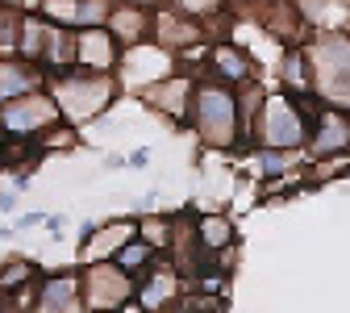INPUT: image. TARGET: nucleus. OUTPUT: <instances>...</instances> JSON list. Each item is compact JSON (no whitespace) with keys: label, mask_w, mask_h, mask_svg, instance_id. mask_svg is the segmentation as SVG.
<instances>
[{"label":"nucleus","mask_w":350,"mask_h":313,"mask_svg":"<svg viewBox=\"0 0 350 313\" xmlns=\"http://www.w3.org/2000/svg\"><path fill=\"white\" fill-rule=\"evenodd\" d=\"M33 280V267L29 263H5V267H0V288H13V284H29Z\"/></svg>","instance_id":"obj_16"},{"label":"nucleus","mask_w":350,"mask_h":313,"mask_svg":"<svg viewBox=\"0 0 350 313\" xmlns=\"http://www.w3.org/2000/svg\"><path fill=\"white\" fill-rule=\"evenodd\" d=\"M217 0H184V9H196V13H204V9H213Z\"/></svg>","instance_id":"obj_18"},{"label":"nucleus","mask_w":350,"mask_h":313,"mask_svg":"<svg viewBox=\"0 0 350 313\" xmlns=\"http://www.w3.org/2000/svg\"><path fill=\"white\" fill-rule=\"evenodd\" d=\"M192 117H196V129L208 147H234L238 138V97L226 92L221 84H204L196 92V105H192Z\"/></svg>","instance_id":"obj_2"},{"label":"nucleus","mask_w":350,"mask_h":313,"mask_svg":"<svg viewBox=\"0 0 350 313\" xmlns=\"http://www.w3.org/2000/svg\"><path fill=\"white\" fill-rule=\"evenodd\" d=\"M83 305V280L75 272H63V276H51V280H42L38 288V309H46V313H71Z\"/></svg>","instance_id":"obj_9"},{"label":"nucleus","mask_w":350,"mask_h":313,"mask_svg":"<svg viewBox=\"0 0 350 313\" xmlns=\"http://www.w3.org/2000/svg\"><path fill=\"white\" fill-rule=\"evenodd\" d=\"M200 242H204V251H221V247L230 242L226 217H204V221H200Z\"/></svg>","instance_id":"obj_14"},{"label":"nucleus","mask_w":350,"mask_h":313,"mask_svg":"<svg viewBox=\"0 0 350 313\" xmlns=\"http://www.w3.org/2000/svg\"><path fill=\"white\" fill-rule=\"evenodd\" d=\"M51 97H55L59 113H63L71 125H79V121H92V117L117 97V84H113L105 71H96V67H83V71L67 67V71H55Z\"/></svg>","instance_id":"obj_1"},{"label":"nucleus","mask_w":350,"mask_h":313,"mask_svg":"<svg viewBox=\"0 0 350 313\" xmlns=\"http://www.w3.org/2000/svg\"><path fill=\"white\" fill-rule=\"evenodd\" d=\"M88 234H92V238L83 242V259L100 263L105 255H117L129 238H134V226H129V221H121V226H113V230H109V226H100V230H96V226H88Z\"/></svg>","instance_id":"obj_11"},{"label":"nucleus","mask_w":350,"mask_h":313,"mask_svg":"<svg viewBox=\"0 0 350 313\" xmlns=\"http://www.w3.org/2000/svg\"><path fill=\"white\" fill-rule=\"evenodd\" d=\"M75 63L79 67H96V71H109L117 63V38L109 25H83L75 34Z\"/></svg>","instance_id":"obj_6"},{"label":"nucleus","mask_w":350,"mask_h":313,"mask_svg":"<svg viewBox=\"0 0 350 313\" xmlns=\"http://www.w3.org/2000/svg\"><path fill=\"white\" fill-rule=\"evenodd\" d=\"M129 5H154V0H129Z\"/></svg>","instance_id":"obj_20"},{"label":"nucleus","mask_w":350,"mask_h":313,"mask_svg":"<svg viewBox=\"0 0 350 313\" xmlns=\"http://www.w3.org/2000/svg\"><path fill=\"white\" fill-rule=\"evenodd\" d=\"M113 259L125 267V272H134V267H150V263H154V242H150V238H142V242L129 238V242H125Z\"/></svg>","instance_id":"obj_12"},{"label":"nucleus","mask_w":350,"mask_h":313,"mask_svg":"<svg viewBox=\"0 0 350 313\" xmlns=\"http://www.w3.org/2000/svg\"><path fill=\"white\" fill-rule=\"evenodd\" d=\"M304 134H309V121H304L300 88L267 101V109H262V138L271 147H296V142H304Z\"/></svg>","instance_id":"obj_4"},{"label":"nucleus","mask_w":350,"mask_h":313,"mask_svg":"<svg viewBox=\"0 0 350 313\" xmlns=\"http://www.w3.org/2000/svg\"><path fill=\"white\" fill-rule=\"evenodd\" d=\"M42 13L63 29H83V25H105L109 21V0H38Z\"/></svg>","instance_id":"obj_5"},{"label":"nucleus","mask_w":350,"mask_h":313,"mask_svg":"<svg viewBox=\"0 0 350 313\" xmlns=\"http://www.w3.org/2000/svg\"><path fill=\"white\" fill-rule=\"evenodd\" d=\"M213 67H221L230 79H242V75L250 71V67H246V59H242L238 51H230V47H217V51H213Z\"/></svg>","instance_id":"obj_15"},{"label":"nucleus","mask_w":350,"mask_h":313,"mask_svg":"<svg viewBox=\"0 0 350 313\" xmlns=\"http://www.w3.org/2000/svg\"><path fill=\"white\" fill-rule=\"evenodd\" d=\"M105 25L113 29V38H125V42H138L146 34V21L138 25V9H117V13H109Z\"/></svg>","instance_id":"obj_13"},{"label":"nucleus","mask_w":350,"mask_h":313,"mask_svg":"<svg viewBox=\"0 0 350 313\" xmlns=\"http://www.w3.org/2000/svg\"><path fill=\"white\" fill-rule=\"evenodd\" d=\"M13 205H17V197H13V192H0V209H13Z\"/></svg>","instance_id":"obj_19"},{"label":"nucleus","mask_w":350,"mask_h":313,"mask_svg":"<svg viewBox=\"0 0 350 313\" xmlns=\"http://www.w3.org/2000/svg\"><path fill=\"white\" fill-rule=\"evenodd\" d=\"M125 163H129V167H146V163H150V151H134Z\"/></svg>","instance_id":"obj_17"},{"label":"nucleus","mask_w":350,"mask_h":313,"mask_svg":"<svg viewBox=\"0 0 350 313\" xmlns=\"http://www.w3.org/2000/svg\"><path fill=\"white\" fill-rule=\"evenodd\" d=\"M92 292H88V305L92 309H105V305H125L129 301V292H134V284H129V272L113 259V267H92Z\"/></svg>","instance_id":"obj_8"},{"label":"nucleus","mask_w":350,"mask_h":313,"mask_svg":"<svg viewBox=\"0 0 350 313\" xmlns=\"http://www.w3.org/2000/svg\"><path fill=\"white\" fill-rule=\"evenodd\" d=\"M42 63L25 59V55H0V105L13 101V97H25L33 88H42Z\"/></svg>","instance_id":"obj_7"},{"label":"nucleus","mask_w":350,"mask_h":313,"mask_svg":"<svg viewBox=\"0 0 350 313\" xmlns=\"http://www.w3.org/2000/svg\"><path fill=\"white\" fill-rule=\"evenodd\" d=\"M63 113L55 105L51 92H25V97H13L0 105V129L9 134V138H42L51 125H59Z\"/></svg>","instance_id":"obj_3"},{"label":"nucleus","mask_w":350,"mask_h":313,"mask_svg":"<svg viewBox=\"0 0 350 313\" xmlns=\"http://www.w3.org/2000/svg\"><path fill=\"white\" fill-rule=\"evenodd\" d=\"M0 138H5V129H0Z\"/></svg>","instance_id":"obj_21"},{"label":"nucleus","mask_w":350,"mask_h":313,"mask_svg":"<svg viewBox=\"0 0 350 313\" xmlns=\"http://www.w3.org/2000/svg\"><path fill=\"white\" fill-rule=\"evenodd\" d=\"M313 138H309V151H313V159H325V155H338L346 142H350V121H346V113H338V109H325L313 125Z\"/></svg>","instance_id":"obj_10"}]
</instances>
